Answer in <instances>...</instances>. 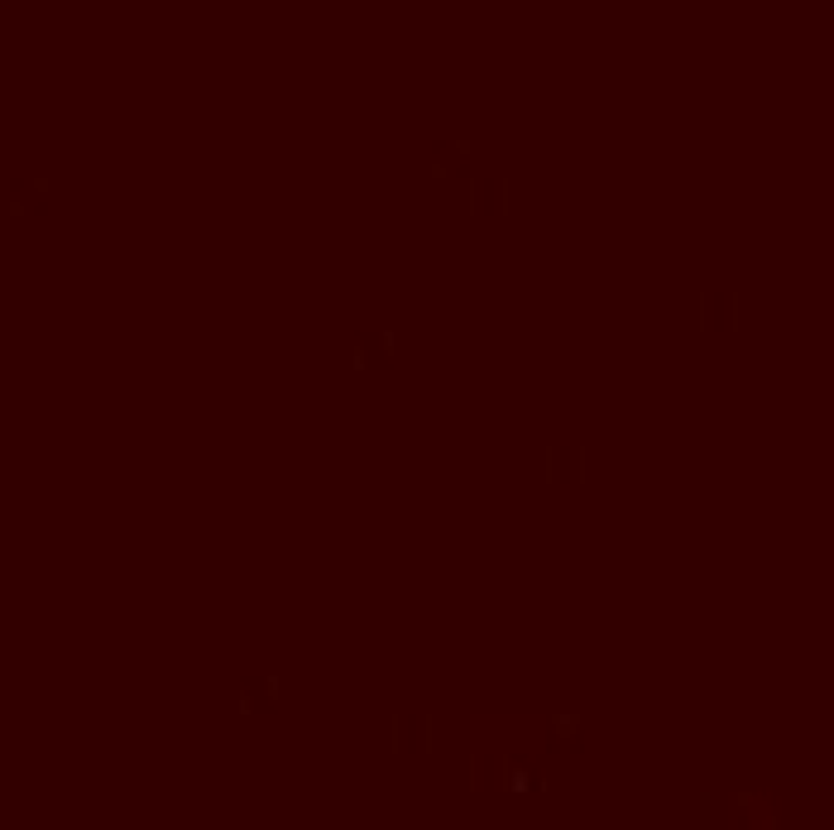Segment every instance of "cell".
Segmentation results:
<instances>
[{
  "mask_svg": "<svg viewBox=\"0 0 834 830\" xmlns=\"http://www.w3.org/2000/svg\"><path fill=\"white\" fill-rule=\"evenodd\" d=\"M509 183L504 178H485V183L470 188V212L480 216V221H504L509 216Z\"/></svg>",
  "mask_w": 834,
  "mask_h": 830,
  "instance_id": "obj_3",
  "label": "cell"
},
{
  "mask_svg": "<svg viewBox=\"0 0 834 830\" xmlns=\"http://www.w3.org/2000/svg\"><path fill=\"white\" fill-rule=\"evenodd\" d=\"M542 480L556 490H571L585 480V452L580 447H552L547 452V466H542Z\"/></svg>",
  "mask_w": 834,
  "mask_h": 830,
  "instance_id": "obj_2",
  "label": "cell"
},
{
  "mask_svg": "<svg viewBox=\"0 0 834 830\" xmlns=\"http://www.w3.org/2000/svg\"><path fill=\"white\" fill-rule=\"evenodd\" d=\"M432 749V720L427 715H398L394 720V754L398 759H422Z\"/></svg>",
  "mask_w": 834,
  "mask_h": 830,
  "instance_id": "obj_1",
  "label": "cell"
},
{
  "mask_svg": "<svg viewBox=\"0 0 834 830\" xmlns=\"http://www.w3.org/2000/svg\"><path fill=\"white\" fill-rule=\"evenodd\" d=\"M389 351H394V336L389 332H370V336H360V341L346 351V365L365 375V370H379L384 360H389Z\"/></svg>",
  "mask_w": 834,
  "mask_h": 830,
  "instance_id": "obj_4",
  "label": "cell"
}]
</instances>
